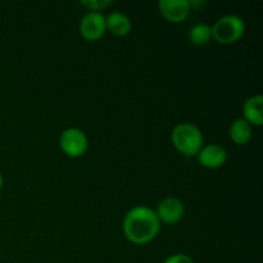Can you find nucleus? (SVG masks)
Listing matches in <instances>:
<instances>
[{"label": "nucleus", "mask_w": 263, "mask_h": 263, "mask_svg": "<svg viewBox=\"0 0 263 263\" xmlns=\"http://www.w3.org/2000/svg\"><path fill=\"white\" fill-rule=\"evenodd\" d=\"M158 9L168 22L180 23L189 17L192 7L187 0H161Z\"/></svg>", "instance_id": "0eeeda50"}, {"label": "nucleus", "mask_w": 263, "mask_h": 263, "mask_svg": "<svg viewBox=\"0 0 263 263\" xmlns=\"http://www.w3.org/2000/svg\"><path fill=\"white\" fill-rule=\"evenodd\" d=\"M105 26L107 31H109L112 35L123 37L128 35L131 31V21L125 13L122 12H112L105 18Z\"/></svg>", "instance_id": "9d476101"}, {"label": "nucleus", "mask_w": 263, "mask_h": 263, "mask_svg": "<svg viewBox=\"0 0 263 263\" xmlns=\"http://www.w3.org/2000/svg\"><path fill=\"white\" fill-rule=\"evenodd\" d=\"M171 140L175 148L185 157H197L203 148V134L193 123H179L171 134Z\"/></svg>", "instance_id": "f03ea898"}, {"label": "nucleus", "mask_w": 263, "mask_h": 263, "mask_svg": "<svg viewBox=\"0 0 263 263\" xmlns=\"http://www.w3.org/2000/svg\"><path fill=\"white\" fill-rule=\"evenodd\" d=\"M263 97L262 95H253L246 100L243 105L244 120L253 126L263 125Z\"/></svg>", "instance_id": "1a4fd4ad"}, {"label": "nucleus", "mask_w": 263, "mask_h": 263, "mask_svg": "<svg viewBox=\"0 0 263 263\" xmlns=\"http://www.w3.org/2000/svg\"><path fill=\"white\" fill-rule=\"evenodd\" d=\"M163 263H194V261H193L192 257H189L187 254L177 253L167 257L163 261Z\"/></svg>", "instance_id": "4468645a"}, {"label": "nucleus", "mask_w": 263, "mask_h": 263, "mask_svg": "<svg viewBox=\"0 0 263 263\" xmlns=\"http://www.w3.org/2000/svg\"><path fill=\"white\" fill-rule=\"evenodd\" d=\"M212 37L222 45L236 43L246 32V23L243 18L235 14H228L218 18L211 27Z\"/></svg>", "instance_id": "7ed1b4c3"}, {"label": "nucleus", "mask_w": 263, "mask_h": 263, "mask_svg": "<svg viewBox=\"0 0 263 263\" xmlns=\"http://www.w3.org/2000/svg\"><path fill=\"white\" fill-rule=\"evenodd\" d=\"M158 217L159 222L172 225V223L179 222L185 213L184 203L176 197L163 198L157 205V210L154 211Z\"/></svg>", "instance_id": "423d86ee"}, {"label": "nucleus", "mask_w": 263, "mask_h": 263, "mask_svg": "<svg viewBox=\"0 0 263 263\" xmlns=\"http://www.w3.org/2000/svg\"><path fill=\"white\" fill-rule=\"evenodd\" d=\"M59 144L63 153L71 158H79L84 156L89 148L87 136L85 135L84 131L76 127L66 128L59 138Z\"/></svg>", "instance_id": "20e7f679"}, {"label": "nucleus", "mask_w": 263, "mask_h": 263, "mask_svg": "<svg viewBox=\"0 0 263 263\" xmlns=\"http://www.w3.org/2000/svg\"><path fill=\"white\" fill-rule=\"evenodd\" d=\"M229 134L236 145H246L252 139V126L244 118H238L231 123Z\"/></svg>", "instance_id": "9b49d317"}, {"label": "nucleus", "mask_w": 263, "mask_h": 263, "mask_svg": "<svg viewBox=\"0 0 263 263\" xmlns=\"http://www.w3.org/2000/svg\"><path fill=\"white\" fill-rule=\"evenodd\" d=\"M107 32L105 17L99 12H89L80 22V33L87 41H97Z\"/></svg>", "instance_id": "39448f33"}, {"label": "nucleus", "mask_w": 263, "mask_h": 263, "mask_svg": "<svg viewBox=\"0 0 263 263\" xmlns=\"http://www.w3.org/2000/svg\"><path fill=\"white\" fill-rule=\"evenodd\" d=\"M212 39V30L211 26L205 25V23H198V25L193 26L189 31V40L190 43L194 44L197 46L207 45Z\"/></svg>", "instance_id": "f8f14e48"}, {"label": "nucleus", "mask_w": 263, "mask_h": 263, "mask_svg": "<svg viewBox=\"0 0 263 263\" xmlns=\"http://www.w3.org/2000/svg\"><path fill=\"white\" fill-rule=\"evenodd\" d=\"M80 4L84 5L85 8L90 9L91 12H99V10L109 7L112 2L110 0H82V2H80Z\"/></svg>", "instance_id": "ddd939ff"}, {"label": "nucleus", "mask_w": 263, "mask_h": 263, "mask_svg": "<svg viewBox=\"0 0 263 263\" xmlns=\"http://www.w3.org/2000/svg\"><path fill=\"white\" fill-rule=\"evenodd\" d=\"M3 184H4V179H3L2 174H0V189H2V187H3Z\"/></svg>", "instance_id": "2eb2a0df"}, {"label": "nucleus", "mask_w": 263, "mask_h": 263, "mask_svg": "<svg viewBox=\"0 0 263 263\" xmlns=\"http://www.w3.org/2000/svg\"><path fill=\"white\" fill-rule=\"evenodd\" d=\"M197 158L200 166L216 170L225 164L226 159H228V153L223 146L218 145V144H210V145H203L199 153L197 154Z\"/></svg>", "instance_id": "6e6552de"}, {"label": "nucleus", "mask_w": 263, "mask_h": 263, "mask_svg": "<svg viewBox=\"0 0 263 263\" xmlns=\"http://www.w3.org/2000/svg\"><path fill=\"white\" fill-rule=\"evenodd\" d=\"M161 222L156 212L145 205H136L123 218V234L131 243L143 246L158 235Z\"/></svg>", "instance_id": "f257e3e1"}]
</instances>
